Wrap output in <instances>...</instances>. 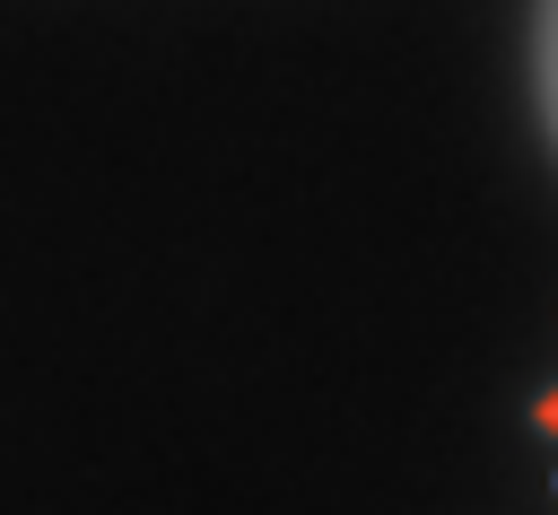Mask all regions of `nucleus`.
<instances>
[{
	"label": "nucleus",
	"mask_w": 558,
	"mask_h": 515,
	"mask_svg": "<svg viewBox=\"0 0 558 515\" xmlns=\"http://www.w3.org/2000/svg\"><path fill=\"white\" fill-rule=\"evenodd\" d=\"M532 96H541V131L558 148V0H532Z\"/></svg>",
	"instance_id": "1"
},
{
	"label": "nucleus",
	"mask_w": 558,
	"mask_h": 515,
	"mask_svg": "<svg viewBox=\"0 0 558 515\" xmlns=\"http://www.w3.org/2000/svg\"><path fill=\"white\" fill-rule=\"evenodd\" d=\"M541 428H549V436H558V393H541Z\"/></svg>",
	"instance_id": "2"
}]
</instances>
